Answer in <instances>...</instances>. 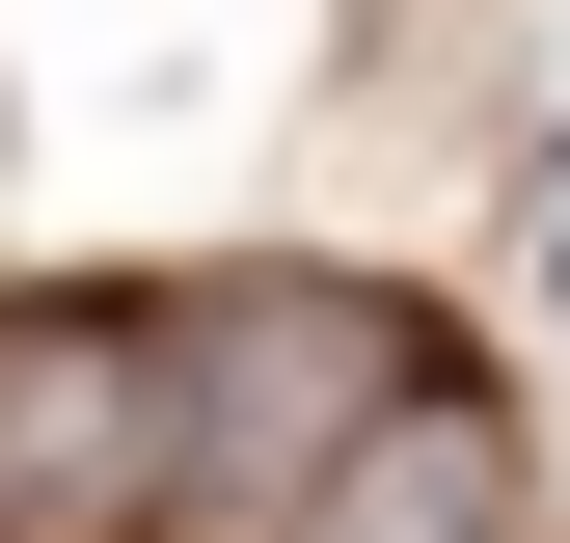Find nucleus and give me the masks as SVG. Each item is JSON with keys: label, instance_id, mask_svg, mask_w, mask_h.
<instances>
[{"label": "nucleus", "instance_id": "obj_1", "mask_svg": "<svg viewBox=\"0 0 570 543\" xmlns=\"http://www.w3.org/2000/svg\"><path fill=\"white\" fill-rule=\"evenodd\" d=\"M164 381H190V490H272V516H299L326 462L435 381V326L353 299V272H190V299H164Z\"/></svg>", "mask_w": 570, "mask_h": 543}, {"label": "nucleus", "instance_id": "obj_2", "mask_svg": "<svg viewBox=\"0 0 570 543\" xmlns=\"http://www.w3.org/2000/svg\"><path fill=\"white\" fill-rule=\"evenodd\" d=\"M164 516H190L164 299H0V543H164Z\"/></svg>", "mask_w": 570, "mask_h": 543}, {"label": "nucleus", "instance_id": "obj_3", "mask_svg": "<svg viewBox=\"0 0 570 543\" xmlns=\"http://www.w3.org/2000/svg\"><path fill=\"white\" fill-rule=\"evenodd\" d=\"M272 543H517V435H489L462 381H407V407H381V435H353Z\"/></svg>", "mask_w": 570, "mask_h": 543}]
</instances>
